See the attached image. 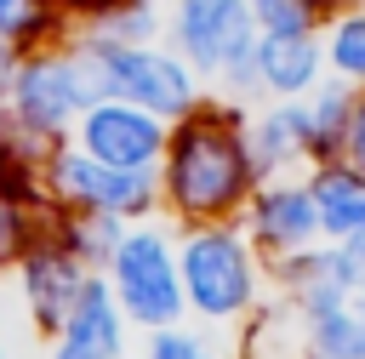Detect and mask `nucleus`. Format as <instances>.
I'll list each match as a JSON object with an SVG mask.
<instances>
[{
  "instance_id": "nucleus-24",
  "label": "nucleus",
  "mask_w": 365,
  "mask_h": 359,
  "mask_svg": "<svg viewBox=\"0 0 365 359\" xmlns=\"http://www.w3.org/2000/svg\"><path fill=\"white\" fill-rule=\"evenodd\" d=\"M137 359H228V348H222V336H217V331H205V325L182 319V325L148 331V336H143V348H137Z\"/></svg>"
},
{
  "instance_id": "nucleus-31",
  "label": "nucleus",
  "mask_w": 365,
  "mask_h": 359,
  "mask_svg": "<svg viewBox=\"0 0 365 359\" xmlns=\"http://www.w3.org/2000/svg\"><path fill=\"white\" fill-rule=\"evenodd\" d=\"M0 359H17V353H11V342H0Z\"/></svg>"
},
{
  "instance_id": "nucleus-3",
  "label": "nucleus",
  "mask_w": 365,
  "mask_h": 359,
  "mask_svg": "<svg viewBox=\"0 0 365 359\" xmlns=\"http://www.w3.org/2000/svg\"><path fill=\"white\" fill-rule=\"evenodd\" d=\"M68 40H74V57H80V68L91 80V97L137 103V108L160 114L165 125L182 120V114H194L211 97V85L165 40L137 46V40H108V34H91V28H74Z\"/></svg>"
},
{
  "instance_id": "nucleus-1",
  "label": "nucleus",
  "mask_w": 365,
  "mask_h": 359,
  "mask_svg": "<svg viewBox=\"0 0 365 359\" xmlns=\"http://www.w3.org/2000/svg\"><path fill=\"white\" fill-rule=\"evenodd\" d=\"M154 177H160V217L171 228L240 222L251 188L262 182L245 142V103H228L211 91L194 114L171 120Z\"/></svg>"
},
{
  "instance_id": "nucleus-16",
  "label": "nucleus",
  "mask_w": 365,
  "mask_h": 359,
  "mask_svg": "<svg viewBox=\"0 0 365 359\" xmlns=\"http://www.w3.org/2000/svg\"><path fill=\"white\" fill-rule=\"evenodd\" d=\"M46 228L91 268V274H103V262L114 256V245L125 239V228L131 222H120V217H103V211H57V205H46Z\"/></svg>"
},
{
  "instance_id": "nucleus-14",
  "label": "nucleus",
  "mask_w": 365,
  "mask_h": 359,
  "mask_svg": "<svg viewBox=\"0 0 365 359\" xmlns=\"http://www.w3.org/2000/svg\"><path fill=\"white\" fill-rule=\"evenodd\" d=\"M302 177H308V194H314L319 239L325 245L365 234V171L359 165H348V160H314Z\"/></svg>"
},
{
  "instance_id": "nucleus-26",
  "label": "nucleus",
  "mask_w": 365,
  "mask_h": 359,
  "mask_svg": "<svg viewBox=\"0 0 365 359\" xmlns=\"http://www.w3.org/2000/svg\"><path fill=\"white\" fill-rule=\"evenodd\" d=\"M331 268H336V279H342L348 296H365V234L336 239V245H331Z\"/></svg>"
},
{
  "instance_id": "nucleus-6",
  "label": "nucleus",
  "mask_w": 365,
  "mask_h": 359,
  "mask_svg": "<svg viewBox=\"0 0 365 359\" xmlns=\"http://www.w3.org/2000/svg\"><path fill=\"white\" fill-rule=\"evenodd\" d=\"M86 103H91V80L74 57V40H57V46H34L17 57L0 114L46 142H63L74 131V120L86 114Z\"/></svg>"
},
{
  "instance_id": "nucleus-29",
  "label": "nucleus",
  "mask_w": 365,
  "mask_h": 359,
  "mask_svg": "<svg viewBox=\"0 0 365 359\" xmlns=\"http://www.w3.org/2000/svg\"><path fill=\"white\" fill-rule=\"evenodd\" d=\"M365 0H314V11H319V23H331V17H342V11H359Z\"/></svg>"
},
{
  "instance_id": "nucleus-20",
  "label": "nucleus",
  "mask_w": 365,
  "mask_h": 359,
  "mask_svg": "<svg viewBox=\"0 0 365 359\" xmlns=\"http://www.w3.org/2000/svg\"><path fill=\"white\" fill-rule=\"evenodd\" d=\"M319 46H325V74L359 91L365 85V6L319 23Z\"/></svg>"
},
{
  "instance_id": "nucleus-21",
  "label": "nucleus",
  "mask_w": 365,
  "mask_h": 359,
  "mask_svg": "<svg viewBox=\"0 0 365 359\" xmlns=\"http://www.w3.org/2000/svg\"><path fill=\"white\" fill-rule=\"evenodd\" d=\"M308 103V137H314V160H336L342 148V125H348V103H354V85L342 80H319V91L302 97Z\"/></svg>"
},
{
  "instance_id": "nucleus-5",
  "label": "nucleus",
  "mask_w": 365,
  "mask_h": 359,
  "mask_svg": "<svg viewBox=\"0 0 365 359\" xmlns=\"http://www.w3.org/2000/svg\"><path fill=\"white\" fill-rule=\"evenodd\" d=\"M103 285L114 291V302L137 336L182 325L188 308H182V274H177V228L165 217L131 222L125 239L114 245V256L103 262Z\"/></svg>"
},
{
  "instance_id": "nucleus-4",
  "label": "nucleus",
  "mask_w": 365,
  "mask_h": 359,
  "mask_svg": "<svg viewBox=\"0 0 365 359\" xmlns=\"http://www.w3.org/2000/svg\"><path fill=\"white\" fill-rule=\"evenodd\" d=\"M165 46L228 103H257V23L245 0H165Z\"/></svg>"
},
{
  "instance_id": "nucleus-9",
  "label": "nucleus",
  "mask_w": 365,
  "mask_h": 359,
  "mask_svg": "<svg viewBox=\"0 0 365 359\" xmlns=\"http://www.w3.org/2000/svg\"><path fill=\"white\" fill-rule=\"evenodd\" d=\"M11 279H17V296H23V313H29L34 336L51 342V336L63 331V319L74 313L80 291L91 285V268H86L51 228H40V239H34L29 256L11 268Z\"/></svg>"
},
{
  "instance_id": "nucleus-27",
  "label": "nucleus",
  "mask_w": 365,
  "mask_h": 359,
  "mask_svg": "<svg viewBox=\"0 0 365 359\" xmlns=\"http://www.w3.org/2000/svg\"><path fill=\"white\" fill-rule=\"evenodd\" d=\"M336 160H348V165L365 171V85H359L354 103H348V125H342V148H336Z\"/></svg>"
},
{
  "instance_id": "nucleus-25",
  "label": "nucleus",
  "mask_w": 365,
  "mask_h": 359,
  "mask_svg": "<svg viewBox=\"0 0 365 359\" xmlns=\"http://www.w3.org/2000/svg\"><path fill=\"white\" fill-rule=\"evenodd\" d=\"M245 6H251L257 34H314L319 28L314 0H245Z\"/></svg>"
},
{
  "instance_id": "nucleus-8",
  "label": "nucleus",
  "mask_w": 365,
  "mask_h": 359,
  "mask_svg": "<svg viewBox=\"0 0 365 359\" xmlns=\"http://www.w3.org/2000/svg\"><path fill=\"white\" fill-rule=\"evenodd\" d=\"M165 137H171V125L160 114L120 103V97H91L68 131V142L80 154H91L97 165H114V171H154L165 154Z\"/></svg>"
},
{
  "instance_id": "nucleus-23",
  "label": "nucleus",
  "mask_w": 365,
  "mask_h": 359,
  "mask_svg": "<svg viewBox=\"0 0 365 359\" xmlns=\"http://www.w3.org/2000/svg\"><path fill=\"white\" fill-rule=\"evenodd\" d=\"M40 228H46V205L17 199V194L0 188V274H11L29 256V245L40 239Z\"/></svg>"
},
{
  "instance_id": "nucleus-17",
  "label": "nucleus",
  "mask_w": 365,
  "mask_h": 359,
  "mask_svg": "<svg viewBox=\"0 0 365 359\" xmlns=\"http://www.w3.org/2000/svg\"><path fill=\"white\" fill-rule=\"evenodd\" d=\"M46 154H51L46 137H34V131H23V125H11V120L0 114V188H6V194L46 205V188H40Z\"/></svg>"
},
{
  "instance_id": "nucleus-11",
  "label": "nucleus",
  "mask_w": 365,
  "mask_h": 359,
  "mask_svg": "<svg viewBox=\"0 0 365 359\" xmlns=\"http://www.w3.org/2000/svg\"><path fill=\"white\" fill-rule=\"evenodd\" d=\"M46 359H131V325H125L114 291L103 285V274H91V285L80 291L74 313L46 342Z\"/></svg>"
},
{
  "instance_id": "nucleus-15",
  "label": "nucleus",
  "mask_w": 365,
  "mask_h": 359,
  "mask_svg": "<svg viewBox=\"0 0 365 359\" xmlns=\"http://www.w3.org/2000/svg\"><path fill=\"white\" fill-rule=\"evenodd\" d=\"M228 359H314L308 342V319L297 302H285L279 291L228 336Z\"/></svg>"
},
{
  "instance_id": "nucleus-22",
  "label": "nucleus",
  "mask_w": 365,
  "mask_h": 359,
  "mask_svg": "<svg viewBox=\"0 0 365 359\" xmlns=\"http://www.w3.org/2000/svg\"><path fill=\"white\" fill-rule=\"evenodd\" d=\"M86 28H91V34H108V40H137V46H148V40H165V6H160V0H108Z\"/></svg>"
},
{
  "instance_id": "nucleus-30",
  "label": "nucleus",
  "mask_w": 365,
  "mask_h": 359,
  "mask_svg": "<svg viewBox=\"0 0 365 359\" xmlns=\"http://www.w3.org/2000/svg\"><path fill=\"white\" fill-rule=\"evenodd\" d=\"M11 74H17V51H6V46H0V103H6V85H11Z\"/></svg>"
},
{
  "instance_id": "nucleus-19",
  "label": "nucleus",
  "mask_w": 365,
  "mask_h": 359,
  "mask_svg": "<svg viewBox=\"0 0 365 359\" xmlns=\"http://www.w3.org/2000/svg\"><path fill=\"white\" fill-rule=\"evenodd\" d=\"M74 28L46 6V0H0V46L6 51H34V46H57Z\"/></svg>"
},
{
  "instance_id": "nucleus-10",
  "label": "nucleus",
  "mask_w": 365,
  "mask_h": 359,
  "mask_svg": "<svg viewBox=\"0 0 365 359\" xmlns=\"http://www.w3.org/2000/svg\"><path fill=\"white\" fill-rule=\"evenodd\" d=\"M240 228L251 234V245L279 262V256H297V251H314L325 245L319 239V211H314V194H308V177H262L240 211Z\"/></svg>"
},
{
  "instance_id": "nucleus-13",
  "label": "nucleus",
  "mask_w": 365,
  "mask_h": 359,
  "mask_svg": "<svg viewBox=\"0 0 365 359\" xmlns=\"http://www.w3.org/2000/svg\"><path fill=\"white\" fill-rule=\"evenodd\" d=\"M245 142L262 177H297L314 165L308 103H245Z\"/></svg>"
},
{
  "instance_id": "nucleus-18",
  "label": "nucleus",
  "mask_w": 365,
  "mask_h": 359,
  "mask_svg": "<svg viewBox=\"0 0 365 359\" xmlns=\"http://www.w3.org/2000/svg\"><path fill=\"white\" fill-rule=\"evenodd\" d=\"M302 319H308L314 359H365V296L314 308V313H302Z\"/></svg>"
},
{
  "instance_id": "nucleus-28",
  "label": "nucleus",
  "mask_w": 365,
  "mask_h": 359,
  "mask_svg": "<svg viewBox=\"0 0 365 359\" xmlns=\"http://www.w3.org/2000/svg\"><path fill=\"white\" fill-rule=\"evenodd\" d=\"M46 6H51V11H57L68 28H86V23H91V17H97L108 0H46Z\"/></svg>"
},
{
  "instance_id": "nucleus-2",
  "label": "nucleus",
  "mask_w": 365,
  "mask_h": 359,
  "mask_svg": "<svg viewBox=\"0 0 365 359\" xmlns=\"http://www.w3.org/2000/svg\"><path fill=\"white\" fill-rule=\"evenodd\" d=\"M177 274H182V308L194 325L234 336L268 296V256L251 245L240 222H194L177 228Z\"/></svg>"
},
{
  "instance_id": "nucleus-7",
  "label": "nucleus",
  "mask_w": 365,
  "mask_h": 359,
  "mask_svg": "<svg viewBox=\"0 0 365 359\" xmlns=\"http://www.w3.org/2000/svg\"><path fill=\"white\" fill-rule=\"evenodd\" d=\"M40 188H46V205H57V211H103V217H120V222L160 217V177L154 171L97 165L68 137L51 142V154L40 165Z\"/></svg>"
},
{
  "instance_id": "nucleus-12",
  "label": "nucleus",
  "mask_w": 365,
  "mask_h": 359,
  "mask_svg": "<svg viewBox=\"0 0 365 359\" xmlns=\"http://www.w3.org/2000/svg\"><path fill=\"white\" fill-rule=\"evenodd\" d=\"M319 80H325L319 28L314 34H257V57H251L257 103H297V97L319 91Z\"/></svg>"
}]
</instances>
